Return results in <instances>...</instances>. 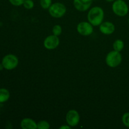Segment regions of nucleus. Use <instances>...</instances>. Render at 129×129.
<instances>
[{
	"instance_id": "obj_16",
	"label": "nucleus",
	"mask_w": 129,
	"mask_h": 129,
	"mask_svg": "<svg viewBox=\"0 0 129 129\" xmlns=\"http://www.w3.org/2000/svg\"><path fill=\"white\" fill-rule=\"evenodd\" d=\"M23 5L26 10H31L34 7V2L33 0H25Z\"/></svg>"
},
{
	"instance_id": "obj_17",
	"label": "nucleus",
	"mask_w": 129,
	"mask_h": 129,
	"mask_svg": "<svg viewBox=\"0 0 129 129\" xmlns=\"http://www.w3.org/2000/svg\"><path fill=\"white\" fill-rule=\"evenodd\" d=\"M62 33V27L59 25H54L52 28V34L53 35H56V36H59Z\"/></svg>"
},
{
	"instance_id": "obj_18",
	"label": "nucleus",
	"mask_w": 129,
	"mask_h": 129,
	"mask_svg": "<svg viewBox=\"0 0 129 129\" xmlns=\"http://www.w3.org/2000/svg\"><path fill=\"white\" fill-rule=\"evenodd\" d=\"M122 122L125 127L129 128V112H126L122 116Z\"/></svg>"
},
{
	"instance_id": "obj_11",
	"label": "nucleus",
	"mask_w": 129,
	"mask_h": 129,
	"mask_svg": "<svg viewBox=\"0 0 129 129\" xmlns=\"http://www.w3.org/2000/svg\"><path fill=\"white\" fill-rule=\"evenodd\" d=\"M20 126L23 129H36L37 128V123L33 119L30 118H25L21 121Z\"/></svg>"
},
{
	"instance_id": "obj_24",
	"label": "nucleus",
	"mask_w": 129,
	"mask_h": 129,
	"mask_svg": "<svg viewBox=\"0 0 129 129\" xmlns=\"http://www.w3.org/2000/svg\"><path fill=\"white\" fill-rule=\"evenodd\" d=\"M0 24H1V21H0Z\"/></svg>"
},
{
	"instance_id": "obj_6",
	"label": "nucleus",
	"mask_w": 129,
	"mask_h": 129,
	"mask_svg": "<svg viewBox=\"0 0 129 129\" xmlns=\"http://www.w3.org/2000/svg\"><path fill=\"white\" fill-rule=\"evenodd\" d=\"M66 119L68 125L71 127H75L79 124L80 121V116L76 110H70L67 113Z\"/></svg>"
},
{
	"instance_id": "obj_13",
	"label": "nucleus",
	"mask_w": 129,
	"mask_h": 129,
	"mask_svg": "<svg viewBox=\"0 0 129 129\" xmlns=\"http://www.w3.org/2000/svg\"><path fill=\"white\" fill-rule=\"evenodd\" d=\"M113 48L114 50L120 52L124 48V42L120 39H117L113 42Z\"/></svg>"
},
{
	"instance_id": "obj_22",
	"label": "nucleus",
	"mask_w": 129,
	"mask_h": 129,
	"mask_svg": "<svg viewBox=\"0 0 129 129\" xmlns=\"http://www.w3.org/2000/svg\"><path fill=\"white\" fill-rule=\"evenodd\" d=\"M106 1H107V2H113V1H115V0H105Z\"/></svg>"
},
{
	"instance_id": "obj_12",
	"label": "nucleus",
	"mask_w": 129,
	"mask_h": 129,
	"mask_svg": "<svg viewBox=\"0 0 129 129\" xmlns=\"http://www.w3.org/2000/svg\"><path fill=\"white\" fill-rule=\"evenodd\" d=\"M10 97V91L6 88H0V103L7 102Z\"/></svg>"
},
{
	"instance_id": "obj_14",
	"label": "nucleus",
	"mask_w": 129,
	"mask_h": 129,
	"mask_svg": "<svg viewBox=\"0 0 129 129\" xmlns=\"http://www.w3.org/2000/svg\"><path fill=\"white\" fill-rule=\"evenodd\" d=\"M50 128V124L45 120L40 121L37 123L38 129H49Z\"/></svg>"
},
{
	"instance_id": "obj_23",
	"label": "nucleus",
	"mask_w": 129,
	"mask_h": 129,
	"mask_svg": "<svg viewBox=\"0 0 129 129\" xmlns=\"http://www.w3.org/2000/svg\"><path fill=\"white\" fill-rule=\"evenodd\" d=\"M128 24H129V18H128Z\"/></svg>"
},
{
	"instance_id": "obj_19",
	"label": "nucleus",
	"mask_w": 129,
	"mask_h": 129,
	"mask_svg": "<svg viewBox=\"0 0 129 129\" xmlns=\"http://www.w3.org/2000/svg\"><path fill=\"white\" fill-rule=\"evenodd\" d=\"M25 0H9L10 3L15 6H20L23 5Z\"/></svg>"
},
{
	"instance_id": "obj_1",
	"label": "nucleus",
	"mask_w": 129,
	"mask_h": 129,
	"mask_svg": "<svg viewBox=\"0 0 129 129\" xmlns=\"http://www.w3.org/2000/svg\"><path fill=\"white\" fill-rule=\"evenodd\" d=\"M88 20L93 26H100L104 18V11L100 6H94L90 9L88 13Z\"/></svg>"
},
{
	"instance_id": "obj_21",
	"label": "nucleus",
	"mask_w": 129,
	"mask_h": 129,
	"mask_svg": "<svg viewBox=\"0 0 129 129\" xmlns=\"http://www.w3.org/2000/svg\"><path fill=\"white\" fill-rule=\"evenodd\" d=\"M3 69H4V67L3 66L2 63H0V71H2Z\"/></svg>"
},
{
	"instance_id": "obj_10",
	"label": "nucleus",
	"mask_w": 129,
	"mask_h": 129,
	"mask_svg": "<svg viewBox=\"0 0 129 129\" xmlns=\"http://www.w3.org/2000/svg\"><path fill=\"white\" fill-rule=\"evenodd\" d=\"M115 30L114 24L110 21L102 22L100 25V31L104 35H111Z\"/></svg>"
},
{
	"instance_id": "obj_8",
	"label": "nucleus",
	"mask_w": 129,
	"mask_h": 129,
	"mask_svg": "<svg viewBox=\"0 0 129 129\" xmlns=\"http://www.w3.org/2000/svg\"><path fill=\"white\" fill-rule=\"evenodd\" d=\"M60 40L57 36L54 35L47 37L44 41V45L45 49L48 50H54L59 45Z\"/></svg>"
},
{
	"instance_id": "obj_3",
	"label": "nucleus",
	"mask_w": 129,
	"mask_h": 129,
	"mask_svg": "<svg viewBox=\"0 0 129 129\" xmlns=\"http://www.w3.org/2000/svg\"><path fill=\"white\" fill-rule=\"evenodd\" d=\"M48 10L50 16L55 18L62 17L66 13V7L61 3L57 2L52 4Z\"/></svg>"
},
{
	"instance_id": "obj_15",
	"label": "nucleus",
	"mask_w": 129,
	"mask_h": 129,
	"mask_svg": "<svg viewBox=\"0 0 129 129\" xmlns=\"http://www.w3.org/2000/svg\"><path fill=\"white\" fill-rule=\"evenodd\" d=\"M40 5L43 9H49L52 5V0H40Z\"/></svg>"
},
{
	"instance_id": "obj_7",
	"label": "nucleus",
	"mask_w": 129,
	"mask_h": 129,
	"mask_svg": "<svg viewBox=\"0 0 129 129\" xmlns=\"http://www.w3.org/2000/svg\"><path fill=\"white\" fill-rule=\"evenodd\" d=\"M77 31L83 36H89L93 32V25L88 21H82L77 25Z\"/></svg>"
},
{
	"instance_id": "obj_4",
	"label": "nucleus",
	"mask_w": 129,
	"mask_h": 129,
	"mask_svg": "<svg viewBox=\"0 0 129 129\" xmlns=\"http://www.w3.org/2000/svg\"><path fill=\"white\" fill-rule=\"evenodd\" d=\"M112 10L117 16H124L128 13V7L123 0H115L112 5Z\"/></svg>"
},
{
	"instance_id": "obj_20",
	"label": "nucleus",
	"mask_w": 129,
	"mask_h": 129,
	"mask_svg": "<svg viewBox=\"0 0 129 129\" xmlns=\"http://www.w3.org/2000/svg\"><path fill=\"white\" fill-rule=\"evenodd\" d=\"M59 128H60V129H66V128L69 129L70 128L71 129V126H69V125H62V126H61V127H59Z\"/></svg>"
},
{
	"instance_id": "obj_5",
	"label": "nucleus",
	"mask_w": 129,
	"mask_h": 129,
	"mask_svg": "<svg viewBox=\"0 0 129 129\" xmlns=\"http://www.w3.org/2000/svg\"><path fill=\"white\" fill-rule=\"evenodd\" d=\"M1 63L3 66L4 69L6 70H13L18 66L19 60L16 55L9 54L3 57Z\"/></svg>"
},
{
	"instance_id": "obj_2",
	"label": "nucleus",
	"mask_w": 129,
	"mask_h": 129,
	"mask_svg": "<svg viewBox=\"0 0 129 129\" xmlns=\"http://www.w3.org/2000/svg\"><path fill=\"white\" fill-rule=\"evenodd\" d=\"M122 60V56L120 52L116 50L111 51L107 54L105 61L107 65L110 68H116L121 64Z\"/></svg>"
},
{
	"instance_id": "obj_9",
	"label": "nucleus",
	"mask_w": 129,
	"mask_h": 129,
	"mask_svg": "<svg viewBox=\"0 0 129 129\" xmlns=\"http://www.w3.org/2000/svg\"><path fill=\"white\" fill-rule=\"evenodd\" d=\"M93 0H73V5L77 10L85 11L90 8Z\"/></svg>"
}]
</instances>
